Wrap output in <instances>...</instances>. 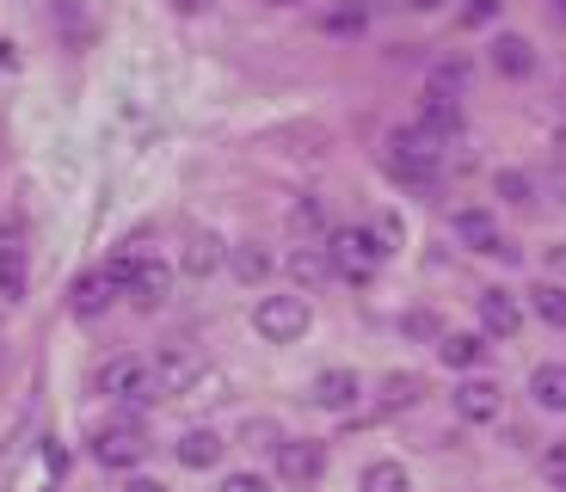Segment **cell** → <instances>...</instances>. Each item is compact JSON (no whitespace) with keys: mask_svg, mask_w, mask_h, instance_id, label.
Returning <instances> with one entry per match:
<instances>
[{"mask_svg":"<svg viewBox=\"0 0 566 492\" xmlns=\"http://www.w3.org/2000/svg\"><path fill=\"white\" fill-rule=\"evenodd\" d=\"M388 172H395L400 185H438V172H443V142L431 136V129H419V124H407V129H395L388 136Z\"/></svg>","mask_w":566,"mask_h":492,"instance_id":"cell-1","label":"cell"},{"mask_svg":"<svg viewBox=\"0 0 566 492\" xmlns=\"http://www.w3.org/2000/svg\"><path fill=\"white\" fill-rule=\"evenodd\" d=\"M105 278L117 283V295H136L142 308H160L167 290H172V265H160V259H148V253H129V247L105 259Z\"/></svg>","mask_w":566,"mask_h":492,"instance_id":"cell-2","label":"cell"},{"mask_svg":"<svg viewBox=\"0 0 566 492\" xmlns=\"http://www.w3.org/2000/svg\"><path fill=\"white\" fill-rule=\"evenodd\" d=\"M326 259H333V278L369 283V278H376V265L388 259V247H382V234H369V228H333Z\"/></svg>","mask_w":566,"mask_h":492,"instance_id":"cell-3","label":"cell"},{"mask_svg":"<svg viewBox=\"0 0 566 492\" xmlns=\"http://www.w3.org/2000/svg\"><path fill=\"white\" fill-rule=\"evenodd\" d=\"M99 394H112V400H155L160 394V376H155V357H136V352H124V357H112V364L99 369Z\"/></svg>","mask_w":566,"mask_h":492,"instance_id":"cell-4","label":"cell"},{"mask_svg":"<svg viewBox=\"0 0 566 492\" xmlns=\"http://www.w3.org/2000/svg\"><path fill=\"white\" fill-rule=\"evenodd\" d=\"M308 302L302 295H265L253 308V326H259V338H271V345H296L302 333H308Z\"/></svg>","mask_w":566,"mask_h":492,"instance_id":"cell-5","label":"cell"},{"mask_svg":"<svg viewBox=\"0 0 566 492\" xmlns=\"http://www.w3.org/2000/svg\"><path fill=\"white\" fill-rule=\"evenodd\" d=\"M321 474H326V450H321V443H308V437L277 443V480H283V486H314Z\"/></svg>","mask_w":566,"mask_h":492,"instance_id":"cell-6","label":"cell"},{"mask_svg":"<svg viewBox=\"0 0 566 492\" xmlns=\"http://www.w3.org/2000/svg\"><path fill=\"white\" fill-rule=\"evenodd\" d=\"M142 450H148V437L136 425H105V431H93V462L99 468H136Z\"/></svg>","mask_w":566,"mask_h":492,"instance_id":"cell-7","label":"cell"},{"mask_svg":"<svg viewBox=\"0 0 566 492\" xmlns=\"http://www.w3.org/2000/svg\"><path fill=\"white\" fill-rule=\"evenodd\" d=\"M112 302H117V283L105 278V271H81V278L69 283V308L81 314V321H99Z\"/></svg>","mask_w":566,"mask_h":492,"instance_id":"cell-8","label":"cell"},{"mask_svg":"<svg viewBox=\"0 0 566 492\" xmlns=\"http://www.w3.org/2000/svg\"><path fill=\"white\" fill-rule=\"evenodd\" d=\"M419 129H431L438 142L462 136V105H455V93H438V86H424V98H419Z\"/></svg>","mask_w":566,"mask_h":492,"instance_id":"cell-9","label":"cell"},{"mask_svg":"<svg viewBox=\"0 0 566 492\" xmlns=\"http://www.w3.org/2000/svg\"><path fill=\"white\" fill-rule=\"evenodd\" d=\"M481 326L493 338H517V333H524V308H517V295H511V290H481Z\"/></svg>","mask_w":566,"mask_h":492,"instance_id":"cell-10","label":"cell"},{"mask_svg":"<svg viewBox=\"0 0 566 492\" xmlns=\"http://www.w3.org/2000/svg\"><path fill=\"white\" fill-rule=\"evenodd\" d=\"M499 407H505V394H499V381H486V376L455 388V412H462L468 425H493Z\"/></svg>","mask_w":566,"mask_h":492,"instance_id":"cell-11","label":"cell"},{"mask_svg":"<svg viewBox=\"0 0 566 492\" xmlns=\"http://www.w3.org/2000/svg\"><path fill=\"white\" fill-rule=\"evenodd\" d=\"M455 240L474 247V253H511L505 240H499V222L486 210H462V216H455Z\"/></svg>","mask_w":566,"mask_h":492,"instance_id":"cell-12","label":"cell"},{"mask_svg":"<svg viewBox=\"0 0 566 492\" xmlns=\"http://www.w3.org/2000/svg\"><path fill=\"white\" fill-rule=\"evenodd\" d=\"M357 376L352 369H326V376H314V407H326V412H345V407H357Z\"/></svg>","mask_w":566,"mask_h":492,"instance_id":"cell-13","label":"cell"},{"mask_svg":"<svg viewBox=\"0 0 566 492\" xmlns=\"http://www.w3.org/2000/svg\"><path fill=\"white\" fill-rule=\"evenodd\" d=\"M222 259H228V247L216 234H185V253H179V265L191 271V278H210V271H222Z\"/></svg>","mask_w":566,"mask_h":492,"instance_id":"cell-14","label":"cell"},{"mask_svg":"<svg viewBox=\"0 0 566 492\" xmlns=\"http://www.w3.org/2000/svg\"><path fill=\"white\" fill-rule=\"evenodd\" d=\"M493 69L505 74V81H530V74H536V50H530V38H499L493 43Z\"/></svg>","mask_w":566,"mask_h":492,"instance_id":"cell-15","label":"cell"},{"mask_svg":"<svg viewBox=\"0 0 566 492\" xmlns=\"http://www.w3.org/2000/svg\"><path fill=\"white\" fill-rule=\"evenodd\" d=\"M155 376H160V394H191V388H198V357L160 352L155 357Z\"/></svg>","mask_w":566,"mask_h":492,"instance_id":"cell-16","label":"cell"},{"mask_svg":"<svg viewBox=\"0 0 566 492\" xmlns=\"http://www.w3.org/2000/svg\"><path fill=\"white\" fill-rule=\"evenodd\" d=\"M283 271L302 283V290H314V283L333 278V259H326V247H296V253L283 259Z\"/></svg>","mask_w":566,"mask_h":492,"instance_id":"cell-17","label":"cell"},{"mask_svg":"<svg viewBox=\"0 0 566 492\" xmlns=\"http://www.w3.org/2000/svg\"><path fill=\"white\" fill-rule=\"evenodd\" d=\"M172 450H179L185 468H216V462H222V437H216V431H185Z\"/></svg>","mask_w":566,"mask_h":492,"instance_id":"cell-18","label":"cell"},{"mask_svg":"<svg viewBox=\"0 0 566 492\" xmlns=\"http://www.w3.org/2000/svg\"><path fill=\"white\" fill-rule=\"evenodd\" d=\"M438 357H443L450 369H474V364L486 357V338H481V333H443Z\"/></svg>","mask_w":566,"mask_h":492,"instance_id":"cell-19","label":"cell"},{"mask_svg":"<svg viewBox=\"0 0 566 492\" xmlns=\"http://www.w3.org/2000/svg\"><path fill=\"white\" fill-rule=\"evenodd\" d=\"M530 394H536L548 412H566V369L560 364H542L536 376H530Z\"/></svg>","mask_w":566,"mask_h":492,"instance_id":"cell-20","label":"cell"},{"mask_svg":"<svg viewBox=\"0 0 566 492\" xmlns=\"http://www.w3.org/2000/svg\"><path fill=\"white\" fill-rule=\"evenodd\" d=\"M25 247H0V302H19L25 295Z\"/></svg>","mask_w":566,"mask_h":492,"instance_id":"cell-21","label":"cell"},{"mask_svg":"<svg viewBox=\"0 0 566 492\" xmlns=\"http://www.w3.org/2000/svg\"><path fill=\"white\" fill-rule=\"evenodd\" d=\"M419 394H424V381H419V376H388V381H382V394H376V407H382V412H407L412 400H419Z\"/></svg>","mask_w":566,"mask_h":492,"instance_id":"cell-22","label":"cell"},{"mask_svg":"<svg viewBox=\"0 0 566 492\" xmlns=\"http://www.w3.org/2000/svg\"><path fill=\"white\" fill-rule=\"evenodd\" d=\"M364 492H412V480H407L400 462H369L364 468Z\"/></svg>","mask_w":566,"mask_h":492,"instance_id":"cell-23","label":"cell"},{"mask_svg":"<svg viewBox=\"0 0 566 492\" xmlns=\"http://www.w3.org/2000/svg\"><path fill=\"white\" fill-rule=\"evenodd\" d=\"M265 271H271L265 247H253V240H247V247H234V278H241V283H265Z\"/></svg>","mask_w":566,"mask_h":492,"instance_id":"cell-24","label":"cell"},{"mask_svg":"<svg viewBox=\"0 0 566 492\" xmlns=\"http://www.w3.org/2000/svg\"><path fill=\"white\" fill-rule=\"evenodd\" d=\"M530 302H536V314L548 326H566V290H560V283H536V290H530Z\"/></svg>","mask_w":566,"mask_h":492,"instance_id":"cell-25","label":"cell"},{"mask_svg":"<svg viewBox=\"0 0 566 492\" xmlns=\"http://www.w3.org/2000/svg\"><path fill=\"white\" fill-rule=\"evenodd\" d=\"M321 31H333V38H357V31H364V7H333V13L321 19Z\"/></svg>","mask_w":566,"mask_h":492,"instance_id":"cell-26","label":"cell"},{"mask_svg":"<svg viewBox=\"0 0 566 492\" xmlns=\"http://www.w3.org/2000/svg\"><path fill=\"white\" fill-rule=\"evenodd\" d=\"M400 326H407V338H438V345H443V321H438L431 308H412Z\"/></svg>","mask_w":566,"mask_h":492,"instance_id":"cell-27","label":"cell"},{"mask_svg":"<svg viewBox=\"0 0 566 492\" xmlns=\"http://www.w3.org/2000/svg\"><path fill=\"white\" fill-rule=\"evenodd\" d=\"M530 191H536L530 172H499V197H505V203H530Z\"/></svg>","mask_w":566,"mask_h":492,"instance_id":"cell-28","label":"cell"},{"mask_svg":"<svg viewBox=\"0 0 566 492\" xmlns=\"http://www.w3.org/2000/svg\"><path fill=\"white\" fill-rule=\"evenodd\" d=\"M542 474H548V486H560V492H566V437L554 443L548 456H542Z\"/></svg>","mask_w":566,"mask_h":492,"instance_id":"cell-29","label":"cell"},{"mask_svg":"<svg viewBox=\"0 0 566 492\" xmlns=\"http://www.w3.org/2000/svg\"><path fill=\"white\" fill-rule=\"evenodd\" d=\"M499 7H505V0H468V7H462V25H493Z\"/></svg>","mask_w":566,"mask_h":492,"instance_id":"cell-30","label":"cell"},{"mask_svg":"<svg viewBox=\"0 0 566 492\" xmlns=\"http://www.w3.org/2000/svg\"><path fill=\"white\" fill-rule=\"evenodd\" d=\"M222 492H271V480L265 474H228Z\"/></svg>","mask_w":566,"mask_h":492,"instance_id":"cell-31","label":"cell"},{"mask_svg":"<svg viewBox=\"0 0 566 492\" xmlns=\"http://www.w3.org/2000/svg\"><path fill=\"white\" fill-rule=\"evenodd\" d=\"M326 216H321V203H314V197H302L296 203V228H321Z\"/></svg>","mask_w":566,"mask_h":492,"instance_id":"cell-32","label":"cell"},{"mask_svg":"<svg viewBox=\"0 0 566 492\" xmlns=\"http://www.w3.org/2000/svg\"><path fill=\"white\" fill-rule=\"evenodd\" d=\"M124 492H167L160 480H148V474H136V480H124Z\"/></svg>","mask_w":566,"mask_h":492,"instance_id":"cell-33","label":"cell"},{"mask_svg":"<svg viewBox=\"0 0 566 492\" xmlns=\"http://www.w3.org/2000/svg\"><path fill=\"white\" fill-rule=\"evenodd\" d=\"M548 265H566V240H560V247H548Z\"/></svg>","mask_w":566,"mask_h":492,"instance_id":"cell-34","label":"cell"},{"mask_svg":"<svg viewBox=\"0 0 566 492\" xmlns=\"http://www.w3.org/2000/svg\"><path fill=\"white\" fill-rule=\"evenodd\" d=\"M412 7H419V13H438V7H443V0H412Z\"/></svg>","mask_w":566,"mask_h":492,"instance_id":"cell-35","label":"cell"},{"mask_svg":"<svg viewBox=\"0 0 566 492\" xmlns=\"http://www.w3.org/2000/svg\"><path fill=\"white\" fill-rule=\"evenodd\" d=\"M179 7H185V13H198V7H203V0H179Z\"/></svg>","mask_w":566,"mask_h":492,"instance_id":"cell-36","label":"cell"},{"mask_svg":"<svg viewBox=\"0 0 566 492\" xmlns=\"http://www.w3.org/2000/svg\"><path fill=\"white\" fill-rule=\"evenodd\" d=\"M265 7H296V0H265Z\"/></svg>","mask_w":566,"mask_h":492,"instance_id":"cell-37","label":"cell"},{"mask_svg":"<svg viewBox=\"0 0 566 492\" xmlns=\"http://www.w3.org/2000/svg\"><path fill=\"white\" fill-rule=\"evenodd\" d=\"M554 13H560V19H566V0H554Z\"/></svg>","mask_w":566,"mask_h":492,"instance_id":"cell-38","label":"cell"}]
</instances>
